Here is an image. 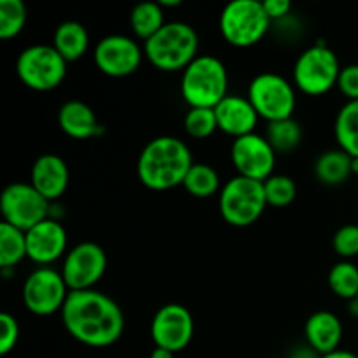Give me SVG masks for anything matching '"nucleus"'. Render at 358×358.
<instances>
[{
  "instance_id": "obj_3",
  "label": "nucleus",
  "mask_w": 358,
  "mask_h": 358,
  "mask_svg": "<svg viewBox=\"0 0 358 358\" xmlns=\"http://www.w3.org/2000/svg\"><path fill=\"white\" fill-rule=\"evenodd\" d=\"M198 31L184 21H170L156 35L143 42V55L164 72L182 70L198 58Z\"/></svg>"
},
{
  "instance_id": "obj_5",
  "label": "nucleus",
  "mask_w": 358,
  "mask_h": 358,
  "mask_svg": "<svg viewBox=\"0 0 358 358\" xmlns=\"http://www.w3.org/2000/svg\"><path fill=\"white\" fill-rule=\"evenodd\" d=\"M266 201L264 182L254 178L236 177L226 182L219 196V210L227 224L234 227H248L264 213Z\"/></svg>"
},
{
  "instance_id": "obj_23",
  "label": "nucleus",
  "mask_w": 358,
  "mask_h": 358,
  "mask_svg": "<svg viewBox=\"0 0 358 358\" xmlns=\"http://www.w3.org/2000/svg\"><path fill=\"white\" fill-rule=\"evenodd\" d=\"M334 133L339 149L352 157H358V100L343 105L336 115Z\"/></svg>"
},
{
  "instance_id": "obj_14",
  "label": "nucleus",
  "mask_w": 358,
  "mask_h": 358,
  "mask_svg": "<svg viewBox=\"0 0 358 358\" xmlns=\"http://www.w3.org/2000/svg\"><path fill=\"white\" fill-rule=\"evenodd\" d=\"M231 161L238 175L264 182L273 175L276 152L268 138L257 133L234 138L231 145Z\"/></svg>"
},
{
  "instance_id": "obj_8",
  "label": "nucleus",
  "mask_w": 358,
  "mask_h": 358,
  "mask_svg": "<svg viewBox=\"0 0 358 358\" xmlns=\"http://www.w3.org/2000/svg\"><path fill=\"white\" fill-rule=\"evenodd\" d=\"M343 66L336 52L325 44H315L299 55L294 65V83L303 93L318 96L338 86Z\"/></svg>"
},
{
  "instance_id": "obj_27",
  "label": "nucleus",
  "mask_w": 358,
  "mask_h": 358,
  "mask_svg": "<svg viewBox=\"0 0 358 358\" xmlns=\"http://www.w3.org/2000/svg\"><path fill=\"white\" fill-rule=\"evenodd\" d=\"M185 191L194 198H210L215 194L220 187V178L215 168L206 163H194L185 175V180L182 184Z\"/></svg>"
},
{
  "instance_id": "obj_32",
  "label": "nucleus",
  "mask_w": 358,
  "mask_h": 358,
  "mask_svg": "<svg viewBox=\"0 0 358 358\" xmlns=\"http://www.w3.org/2000/svg\"><path fill=\"white\" fill-rule=\"evenodd\" d=\"M332 247L336 254L343 257L345 261H350L352 257L358 255V224H346L339 227L332 238Z\"/></svg>"
},
{
  "instance_id": "obj_40",
  "label": "nucleus",
  "mask_w": 358,
  "mask_h": 358,
  "mask_svg": "<svg viewBox=\"0 0 358 358\" xmlns=\"http://www.w3.org/2000/svg\"><path fill=\"white\" fill-rule=\"evenodd\" d=\"M352 170H353V173L358 175V157H353V161H352Z\"/></svg>"
},
{
  "instance_id": "obj_11",
  "label": "nucleus",
  "mask_w": 358,
  "mask_h": 358,
  "mask_svg": "<svg viewBox=\"0 0 358 358\" xmlns=\"http://www.w3.org/2000/svg\"><path fill=\"white\" fill-rule=\"evenodd\" d=\"M69 294L70 290L62 271L52 268L35 269L24 280L21 290L24 308L37 317H49L56 311H62Z\"/></svg>"
},
{
  "instance_id": "obj_22",
  "label": "nucleus",
  "mask_w": 358,
  "mask_h": 358,
  "mask_svg": "<svg viewBox=\"0 0 358 358\" xmlns=\"http://www.w3.org/2000/svg\"><path fill=\"white\" fill-rule=\"evenodd\" d=\"M353 157L343 149H331L320 154L315 163V175L318 182L325 185H341L353 175L352 170Z\"/></svg>"
},
{
  "instance_id": "obj_38",
  "label": "nucleus",
  "mask_w": 358,
  "mask_h": 358,
  "mask_svg": "<svg viewBox=\"0 0 358 358\" xmlns=\"http://www.w3.org/2000/svg\"><path fill=\"white\" fill-rule=\"evenodd\" d=\"M175 357V353H171V352H168V350H164V348H154L152 350V353H150V357L149 358H173Z\"/></svg>"
},
{
  "instance_id": "obj_19",
  "label": "nucleus",
  "mask_w": 358,
  "mask_h": 358,
  "mask_svg": "<svg viewBox=\"0 0 358 358\" xmlns=\"http://www.w3.org/2000/svg\"><path fill=\"white\" fill-rule=\"evenodd\" d=\"M58 122L65 135L77 140L94 138L105 133V126L98 121L93 108L80 100L65 101L58 110Z\"/></svg>"
},
{
  "instance_id": "obj_37",
  "label": "nucleus",
  "mask_w": 358,
  "mask_h": 358,
  "mask_svg": "<svg viewBox=\"0 0 358 358\" xmlns=\"http://www.w3.org/2000/svg\"><path fill=\"white\" fill-rule=\"evenodd\" d=\"M322 358H358V355L348 352V350H336V352L329 353V355H324Z\"/></svg>"
},
{
  "instance_id": "obj_26",
  "label": "nucleus",
  "mask_w": 358,
  "mask_h": 358,
  "mask_svg": "<svg viewBox=\"0 0 358 358\" xmlns=\"http://www.w3.org/2000/svg\"><path fill=\"white\" fill-rule=\"evenodd\" d=\"M266 138L271 143L276 154H289L299 147L301 140H303V129L294 117L268 122Z\"/></svg>"
},
{
  "instance_id": "obj_18",
  "label": "nucleus",
  "mask_w": 358,
  "mask_h": 358,
  "mask_svg": "<svg viewBox=\"0 0 358 358\" xmlns=\"http://www.w3.org/2000/svg\"><path fill=\"white\" fill-rule=\"evenodd\" d=\"M70 171L65 159L58 154H42L31 166L30 184L48 199L56 201L69 187Z\"/></svg>"
},
{
  "instance_id": "obj_7",
  "label": "nucleus",
  "mask_w": 358,
  "mask_h": 358,
  "mask_svg": "<svg viewBox=\"0 0 358 358\" xmlns=\"http://www.w3.org/2000/svg\"><path fill=\"white\" fill-rule=\"evenodd\" d=\"M66 63L52 44H34L20 52L16 72L21 83L30 90L51 91L65 79Z\"/></svg>"
},
{
  "instance_id": "obj_17",
  "label": "nucleus",
  "mask_w": 358,
  "mask_h": 358,
  "mask_svg": "<svg viewBox=\"0 0 358 358\" xmlns=\"http://www.w3.org/2000/svg\"><path fill=\"white\" fill-rule=\"evenodd\" d=\"M215 115L219 129L234 138L254 133L259 121L257 110L250 103L248 96H238V94H227L215 107Z\"/></svg>"
},
{
  "instance_id": "obj_34",
  "label": "nucleus",
  "mask_w": 358,
  "mask_h": 358,
  "mask_svg": "<svg viewBox=\"0 0 358 358\" xmlns=\"http://www.w3.org/2000/svg\"><path fill=\"white\" fill-rule=\"evenodd\" d=\"M338 87L339 91L348 98V101L358 100V65L357 63L343 66L338 79Z\"/></svg>"
},
{
  "instance_id": "obj_6",
  "label": "nucleus",
  "mask_w": 358,
  "mask_h": 358,
  "mask_svg": "<svg viewBox=\"0 0 358 358\" xmlns=\"http://www.w3.org/2000/svg\"><path fill=\"white\" fill-rule=\"evenodd\" d=\"M219 24L231 45L250 48L268 34L271 20L261 0H233L220 13Z\"/></svg>"
},
{
  "instance_id": "obj_35",
  "label": "nucleus",
  "mask_w": 358,
  "mask_h": 358,
  "mask_svg": "<svg viewBox=\"0 0 358 358\" xmlns=\"http://www.w3.org/2000/svg\"><path fill=\"white\" fill-rule=\"evenodd\" d=\"M262 6H264L266 14L271 21L282 20L292 9V3L289 0H262Z\"/></svg>"
},
{
  "instance_id": "obj_41",
  "label": "nucleus",
  "mask_w": 358,
  "mask_h": 358,
  "mask_svg": "<svg viewBox=\"0 0 358 358\" xmlns=\"http://www.w3.org/2000/svg\"><path fill=\"white\" fill-rule=\"evenodd\" d=\"M357 299H358V297H357Z\"/></svg>"
},
{
  "instance_id": "obj_16",
  "label": "nucleus",
  "mask_w": 358,
  "mask_h": 358,
  "mask_svg": "<svg viewBox=\"0 0 358 358\" xmlns=\"http://www.w3.org/2000/svg\"><path fill=\"white\" fill-rule=\"evenodd\" d=\"M66 250V231L59 220L48 217L27 231V255L37 264H51Z\"/></svg>"
},
{
  "instance_id": "obj_21",
  "label": "nucleus",
  "mask_w": 358,
  "mask_h": 358,
  "mask_svg": "<svg viewBox=\"0 0 358 358\" xmlns=\"http://www.w3.org/2000/svg\"><path fill=\"white\" fill-rule=\"evenodd\" d=\"M52 45L66 62H77L90 48V34L79 21H63L55 30Z\"/></svg>"
},
{
  "instance_id": "obj_1",
  "label": "nucleus",
  "mask_w": 358,
  "mask_h": 358,
  "mask_svg": "<svg viewBox=\"0 0 358 358\" xmlns=\"http://www.w3.org/2000/svg\"><path fill=\"white\" fill-rule=\"evenodd\" d=\"M62 320L73 339L91 348L114 345L124 331V315L119 304L94 289L70 292Z\"/></svg>"
},
{
  "instance_id": "obj_9",
  "label": "nucleus",
  "mask_w": 358,
  "mask_h": 358,
  "mask_svg": "<svg viewBox=\"0 0 358 358\" xmlns=\"http://www.w3.org/2000/svg\"><path fill=\"white\" fill-rule=\"evenodd\" d=\"M248 100L259 117L268 122L290 119L296 110V90L283 76L275 72L259 73L248 86Z\"/></svg>"
},
{
  "instance_id": "obj_12",
  "label": "nucleus",
  "mask_w": 358,
  "mask_h": 358,
  "mask_svg": "<svg viewBox=\"0 0 358 358\" xmlns=\"http://www.w3.org/2000/svg\"><path fill=\"white\" fill-rule=\"evenodd\" d=\"M107 269V254L93 241H83L66 254L62 275L70 292L91 290Z\"/></svg>"
},
{
  "instance_id": "obj_31",
  "label": "nucleus",
  "mask_w": 358,
  "mask_h": 358,
  "mask_svg": "<svg viewBox=\"0 0 358 358\" xmlns=\"http://www.w3.org/2000/svg\"><path fill=\"white\" fill-rule=\"evenodd\" d=\"M266 201L271 206H289L297 196V185L294 178L287 175H271L268 180H264Z\"/></svg>"
},
{
  "instance_id": "obj_29",
  "label": "nucleus",
  "mask_w": 358,
  "mask_h": 358,
  "mask_svg": "<svg viewBox=\"0 0 358 358\" xmlns=\"http://www.w3.org/2000/svg\"><path fill=\"white\" fill-rule=\"evenodd\" d=\"M27 16L23 0H0V38L16 37L24 28Z\"/></svg>"
},
{
  "instance_id": "obj_39",
  "label": "nucleus",
  "mask_w": 358,
  "mask_h": 358,
  "mask_svg": "<svg viewBox=\"0 0 358 358\" xmlns=\"http://www.w3.org/2000/svg\"><path fill=\"white\" fill-rule=\"evenodd\" d=\"M161 7H177L180 6L182 0H159Z\"/></svg>"
},
{
  "instance_id": "obj_15",
  "label": "nucleus",
  "mask_w": 358,
  "mask_h": 358,
  "mask_svg": "<svg viewBox=\"0 0 358 358\" xmlns=\"http://www.w3.org/2000/svg\"><path fill=\"white\" fill-rule=\"evenodd\" d=\"M143 56L145 55L138 42L121 34L107 35L94 48V63L105 76L110 77L135 73L142 65Z\"/></svg>"
},
{
  "instance_id": "obj_20",
  "label": "nucleus",
  "mask_w": 358,
  "mask_h": 358,
  "mask_svg": "<svg viewBox=\"0 0 358 358\" xmlns=\"http://www.w3.org/2000/svg\"><path fill=\"white\" fill-rule=\"evenodd\" d=\"M308 346L320 357L339 350L343 339V324L332 311H317L311 315L304 325Z\"/></svg>"
},
{
  "instance_id": "obj_33",
  "label": "nucleus",
  "mask_w": 358,
  "mask_h": 358,
  "mask_svg": "<svg viewBox=\"0 0 358 358\" xmlns=\"http://www.w3.org/2000/svg\"><path fill=\"white\" fill-rule=\"evenodd\" d=\"M20 339V325L10 313L0 315V355L13 352Z\"/></svg>"
},
{
  "instance_id": "obj_4",
  "label": "nucleus",
  "mask_w": 358,
  "mask_h": 358,
  "mask_svg": "<svg viewBox=\"0 0 358 358\" xmlns=\"http://www.w3.org/2000/svg\"><path fill=\"white\" fill-rule=\"evenodd\" d=\"M227 69L217 56L203 55L182 72L180 93L191 107L215 108L227 96Z\"/></svg>"
},
{
  "instance_id": "obj_25",
  "label": "nucleus",
  "mask_w": 358,
  "mask_h": 358,
  "mask_svg": "<svg viewBox=\"0 0 358 358\" xmlns=\"http://www.w3.org/2000/svg\"><path fill=\"white\" fill-rule=\"evenodd\" d=\"M133 31L136 37L149 41L164 27V13L159 2H140L133 7L129 16Z\"/></svg>"
},
{
  "instance_id": "obj_10",
  "label": "nucleus",
  "mask_w": 358,
  "mask_h": 358,
  "mask_svg": "<svg viewBox=\"0 0 358 358\" xmlns=\"http://www.w3.org/2000/svg\"><path fill=\"white\" fill-rule=\"evenodd\" d=\"M3 222L21 231H30L49 217V201L27 182H13L0 196Z\"/></svg>"
},
{
  "instance_id": "obj_28",
  "label": "nucleus",
  "mask_w": 358,
  "mask_h": 358,
  "mask_svg": "<svg viewBox=\"0 0 358 358\" xmlns=\"http://www.w3.org/2000/svg\"><path fill=\"white\" fill-rule=\"evenodd\" d=\"M329 287L338 297L353 301L358 297V268L352 261H341L329 271Z\"/></svg>"
},
{
  "instance_id": "obj_24",
  "label": "nucleus",
  "mask_w": 358,
  "mask_h": 358,
  "mask_svg": "<svg viewBox=\"0 0 358 358\" xmlns=\"http://www.w3.org/2000/svg\"><path fill=\"white\" fill-rule=\"evenodd\" d=\"M27 255V233L10 224H0V269H14Z\"/></svg>"
},
{
  "instance_id": "obj_13",
  "label": "nucleus",
  "mask_w": 358,
  "mask_h": 358,
  "mask_svg": "<svg viewBox=\"0 0 358 358\" xmlns=\"http://www.w3.org/2000/svg\"><path fill=\"white\" fill-rule=\"evenodd\" d=\"M150 336L157 348H164L171 353L185 350L194 336L191 311L177 303L161 306L150 324Z\"/></svg>"
},
{
  "instance_id": "obj_30",
  "label": "nucleus",
  "mask_w": 358,
  "mask_h": 358,
  "mask_svg": "<svg viewBox=\"0 0 358 358\" xmlns=\"http://www.w3.org/2000/svg\"><path fill=\"white\" fill-rule=\"evenodd\" d=\"M184 128L192 138H208L219 129L215 108L191 107L184 117Z\"/></svg>"
},
{
  "instance_id": "obj_36",
  "label": "nucleus",
  "mask_w": 358,
  "mask_h": 358,
  "mask_svg": "<svg viewBox=\"0 0 358 358\" xmlns=\"http://www.w3.org/2000/svg\"><path fill=\"white\" fill-rule=\"evenodd\" d=\"M290 358H322L315 350H311L310 346L308 348H297L296 352L290 355Z\"/></svg>"
},
{
  "instance_id": "obj_2",
  "label": "nucleus",
  "mask_w": 358,
  "mask_h": 358,
  "mask_svg": "<svg viewBox=\"0 0 358 358\" xmlns=\"http://www.w3.org/2000/svg\"><path fill=\"white\" fill-rule=\"evenodd\" d=\"M187 143L177 136H157L142 149L136 164L140 182L152 191H168L184 184L192 166Z\"/></svg>"
}]
</instances>
